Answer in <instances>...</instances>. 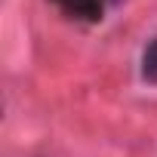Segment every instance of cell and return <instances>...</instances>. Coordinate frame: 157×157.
<instances>
[{
  "mask_svg": "<svg viewBox=\"0 0 157 157\" xmlns=\"http://www.w3.org/2000/svg\"><path fill=\"white\" fill-rule=\"evenodd\" d=\"M65 3H68L71 13H83V16H90V19L99 13V0H65Z\"/></svg>",
  "mask_w": 157,
  "mask_h": 157,
  "instance_id": "2",
  "label": "cell"
},
{
  "mask_svg": "<svg viewBox=\"0 0 157 157\" xmlns=\"http://www.w3.org/2000/svg\"><path fill=\"white\" fill-rule=\"evenodd\" d=\"M142 77H145L148 83H157V37L142 52Z\"/></svg>",
  "mask_w": 157,
  "mask_h": 157,
  "instance_id": "1",
  "label": "cell"
}]
</instances>
